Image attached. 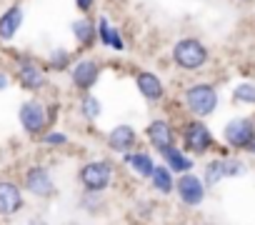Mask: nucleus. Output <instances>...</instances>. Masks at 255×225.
I'll return each mask as SVG.
<instances>
[{
	"mask_svg": "<svg viewBox=\"0 0 255 225\" xmlns=\"http://www.w3.org/2000/svg\"><path fill=\"white\" fill-rule=\"evenodd\" d=\"M78 180H80V185L88 193H103L110 185V180H113V168L105 160H93V163L80 168Z\"/></svg>",
	"mask_w": 255,
	"mask_h": 225,
	"instance_id": "1",
	"label": "nucleus"
},
{
	"mask_svg": "<svg viewBox=\"0 0 255 225\" xmlns=\"http://www.w3.org/2000/svg\"><path fill=\"white\" fill-rule=\"evenodd\" d=\"M98 65L93 63V60H83V63H78L75 68H73V83L80 88V90H88V88H93L95 85V80H98Z\"/></svg>",
	"mask_w": 255,
	"mask_h": 225,
	"instance_id": "14",
	"label": "nucleus"
},
{
	"mask_svg": "<svg viewBox=\"0 0 255 225\" xmlns=\"http://www.w3.org/2000/svg\"><path fill=\"white\" fill-rule=\"evenodd\" d=\"M173 60H175L180 68H185V70H195V68H200V65L208 60V50H205V45H203L200 40L185 38V40L175 43V48H173Z\"/></svg>",
	"mask_w": 255,
	"mask_h": 225,
	"instance_id": "3",
	"label": "nucleus"
},
{
	"mask_svg": "<svg viewBox=\"0 0 255 225\" xmlns=\"http://www.w3.org/2000/svg\"><path fill=\"white\" fill-rule=\"evenodd\" d=\"M150 180H153V188H155L158 193H170V190H173V173H170L165 165H158V168L153 170Z\"/></svg>",
	"mask_w": 255,
	"mask_h": 225,
	"instance_id": "19",
	"label": "nucleus"
},
{
	"mask_svg": "<svg viewBox=\"0 0 255 225\" xmlns=\"http://www.w3.org/2000/svg\"><path fill=\"white\" fill-rule=\"evenodd\" d=\"M175 193H178V198L185 205H193L195 208V205H200L205 200V183L198 175H193V173H183L175 180Z\"/></svg>",
	"mask_w": 255,
	"mask_h": 225,
	"instance_id": "6",
	"label": "nucleus"
},
{
	"mask_svg": "<svg viewBox=\"0 0 255 225\" xmlns=\"http://www.w3.org/2000/svg\"><path fill=\"white\" fill-rule=\"evenodd\" d=\"M250 153H253V155H255V140H253V145H250Z\"/></svg>",
	"mask_w": 255,
	"mask_h": 225,
	"instance_id": "29",
	"label": "nucleus"
},
{
	"mask_svg": "<svg viewBox=\"0 0 255 225\" xmlns=\"http://www.w3.org/2000/svg\"><path fill=\"white\" fill-rule=\"evenodd\" d=\"M20 125L28 133H43V128L48 125V110L40 100H25L20 105Z\"/></svg>",
	"mask_w": 255,
	"mask_h": 225,
	"instance_id": "7",
	"label": "nucleus"
},
{
	"mask_svg": "<svg viewBox=\"0 0 255 225\" xmlns=\"http://www.w3.org/2000/svg\"><path fill=\"white\" fill-rule=\"evenodd\" d=\"M108 143H110V148L125 153V150H130V148L135 145V130H133L130 125H118V128H113Z\"/></svg>",
	"mask_w": 255,
	"mask_h": 225,
	"instance_id": "16",
	"label": "nucleus"
},
{
	"mask_svg": "<svg viewBox=\"0 0 255 225\" xmlns=\"http://www.w3.org/2000/svg\"><path fill=\"white\" fill-rule=\"evenodd\" d=\"M83 112H85L88 118H98L100 115V103L93 95H85L83 98Z\"/></svg>",
	"mask_w": 255,
	"mask_h": 225,
	"instance_id": "22",
	"label": "nucleus"
},
{
	"mask_svg": "<svg viewBox=\"0 0 255 225\" xmlns=\"http://www.w3.org/2000/svg\"><path fill=\"white\" fill-rule=\"evenodd\" d=\"M25 205L23 190L18 183L0 178V218H13L15 213H20Z\"/></svg>",
	"mask_w": 255,
	"mask_h": 225,
	"instance_id": "4",
	"label": "nucleus"
},
{
	"mask_svg": "<svg viewBox=\"0 0 255 225\" xmlns=\"http://www.w3.org/2000/svg\"><path fill=\"white\" fill-rule=\"evenodd\" d=\"M68 63V55H65V50H55V55H53V65L55 68H63Z\"/></svg>",
	"mask_w": 255,
	"mask_h": 225,
	"instance_id": "24",
	"label": "nucleus"
},
{
	"mask_svg": "<svg viewBox=\"0 0 255 225\" xmlns=\"http://www.w3.org/2000/svg\"><path fill=\"white\" fill-rule=\"evenodd\" d=\"M73 35H75V40L78 43H90L93 38H95V28H93V23L90 20H85V18H80V20H75L73 23Z\"/></svg>",
	"mask_w": 255,
	"mask_h": 225,
	"instance_id": "20",
	"label": "nucleus"
},
{
	"mask_svg": "<svg viewBox=\"0 0 255 225\" xmlns=\"http://www.w3.org/2000/svg\"><path fill=\"white\" fill-rule=\"evenodd\" d=\"M43 140H45V143H50V145H63L68 138H65L63 133H50V135H45Z\"/></svg>",
	"mask_w": 255,
	"mask_h": 225,
	"instance_id": "23",
	"label": "nucleus"
},
{
	"mask_svg": "<svg viewBox=\"0 0 255 225\" xmlns=\"http://www.w3.org/2000/svg\"><path fill=\"white\" fill-rule=\"evenodd\" d=\"M18 80H20V85L28 88V90H40V88L45 85V70H43L38 63L25 60V63H20V68H18Z\"/></svg>",
	"mask_w": 255,
	"mask_h": 225,
	"instance_id": "11",
	"label": "nucleus"
},
{
	"mask_svg": "<svg viewBox=\"0 0 255 225\" xmlns=\"http://www.w3.org/2000/svg\"><path fill=\"white\" fill-rule=\"evenodd\" d=\"M163 158H165V163H168V170H170V173H188V170H190V165H193V163H190V160L178 150V148L165 150V153H163Z\"/></svg>",
	"mask_w": 255,
	"mask_h": 225,
	"instance_id": "18",
	"label": "nucleus"
},
{
	"mask_svg": "<svg viewBox=\"0 0 255 225\" xmlns=\"http://www.w3.org/2000/svg\"><path fill=\"white\" fill-rule=\"evenodd\" d=\"M28 225H48V223H45L43 218H30V220H28Z\"/></svg>",
	"mask_w": 255,
	"mask_h": 225,
	"instance_id": "27",
	"label": "nucleus"
},
{
	"mask_svg": "<svg viewBox=\"0 0 255 225\" xmlns=\"http://www.w3.org/2000/svg\"><path fill=\"white\" fill-rule=\"evenodd\" d=\"M185 103H188L193 115L205 118V115H210V112L215 110V105H218V93H215L213 85L200 83V85H193V88L185 90Z\"/></svg>",
	"mask_w": 255,
	"mask_h": 225,
	"instance_id": "2",
	"label": "nucleus"
},
{
	"mask_svg": "<svg viewBox=\"0 0 255 225\" xmlns=\"http://www.w3.org/2000/svg\"><path fill=\"white\" fill-rule=\"evenodd\" d=\"M5 85H8V78H5L3 73H0V88H5Z\"/></svg>",
	"mask_w": 255,
	"mask_h": 225,
	"instance_id": "28",
	"label": "nucleus"
},
{
	"mask_svg": "<svg viewBox=\"0 0 255 225\" xmlns=\"http://www.w3.org/2000/svg\"><path fill=\"white\" fill-rule=\"evenodd\" d=\"M90 3H93V0H78V8H80V10H88Z\"/></svg>",
	"mask_w": 255,
	"mask_h": 225,
	"instance_id": "26",
	"label": "nucleus"
},
{
	"mask_svg": "<svg viewBox=\"0 0 255 225\" xmlns=\"http://www.w3.org/2000/svg\"><path fill=\"white\" fill-rule=\"evenodd\" d=\"M20 23H23V8L20 5L8 8L3 15H0V40H13Z\"/></svg>",
	"mask_w": 255,
	"mask_h": 225,
	"instance_id": "13",
	"label": "nucleus"
},
{
	"mask_svg": "<svg viewBox=\"0 0 255 225\" xmlns=\"http://www.w3.org/2000/svg\"><path fill=\"white\" fill-rule=\"evenodd\" d=\"M110 45H115V48H123V40H120L118 30H110Z\"/></svg>",
	"mask_w": 255,
	"mask_h": 225,
	"instance_id": "25",
	"label": "nucleus"
},
{
	"mask_svg": "<svg viewBox=\"0 0 255 225\" xmlns=\"http://www.w3.org/2000/svg\"><path fill=\"white\" fill-rule=\"evenodd\" d=\"M183 140H185V148H188L190 153H195V155L205 153V150L213 145V135H210L208 128H205L203 123H198V120H193V123L185 125Z\"/></svg>",
	"mask_w": 255,
	"mask_h": 225,
	"instance_id": "9",
	"label": "nucleus"
},
{
	"mask_svg": "<svg viewBox=\"0 0 255 225\" xmlns=\"http://www.w3.org/2000/svg\"><path fill=\"white\" fill-rule=\"evenodd\" d=\"M233 100H238V103H255V85H238L233 90Z\"/></svg>",
	"mask_w": 255,
	"mask_h": 225,
	"instance_id": "21",
	"label": "nucleus"
},
{
	"mask_svg": "<svg viewBox=\"0 0 255 225\" xmlns=\"http://www.w3.org/2000/svg\"><path fill=\"white\" fill-rule=\"evenodd\" d=\"M23 185L30 195L35 198H50L55 195V185H53V178L50 173L43 168V165H33L25 170V178H23Z\"/></svg>",
	"mask_w": 255,
	"mask_h": 225,
	"instance_id": "5",
	"label": "nucleus"
},
{
	"mask_svg": "<svg viewBox=\"0 0 255 225\" xmlns=\"http://www.w3.org/2000/svg\"><path fill=\"white\" fill-rule=\"evenodd\" d=\"M225 140L233 148H250L255 140V125L248 118H235L225 125Z\"/></svg>",
	"mask_w": 255,
	"mask_h": 225,
	"instance_id": "8",
	"label": "nucleus"
},
{
	"mask_svg": "<svg viewBox=\"0 0 255 225\" xmlns=\"http://www.w3.org/2000/svg\"><path fill=\"white\" fill-rule=\"evenodd\" d=\"M125 160L130 163V168H133L140 178H150L153 170H155V165H153V160H150L148 153H128Z\"/></svg>",
	"mask_w": 255,
	"mask_h": 225,
	"instance_id": "17",
	"label": "nucleus"
},
{
	"mask_svg": "<svg viewBox=\"0 0 255 225\" xmlns=\"http://www.w3.org/2000/svg\"><path fill=\"white\" fill-rule=\"evenodd\" d=\"M148 138H150V143L155 145V150H160V153H165V150L173 148V128H170L165 120L150 123V125H148Z\"/></svg>",
	"mask_w": 255,
	"mask_h": 225,
	"instance_id": "12",
	"label": "nucleus"
},
{
	"mask_svg": "<svg viewBox=\"0 0 255 225\" xmlns=\"http://www.w3.org/2000/svg\"><path fill=\"white\" fill-rule=\"evenodd\" d=\"M135 83H138V90H140L148 100H160V98H163V83L155 78V73L140 70V73L135 75Z\"/></svg>",
	"mask_w": 255,
	"mask_h": 225,
	"instance_id": "15",
	"label": "nucleus"
},
{
	"mask_svg": "<svg viewBox=\"0 0 255 225\" xmlns=\"http://www.w3.org/2000/svg\"><path fill=\"white\" fill-rule=\"evenodd\" d=\"M240 173H243V163H238V160H215L205 168V183L215 185L223 178H235Z\"/></svg>",
	"mask_w": 255,
	"mask_h": 225,
	"instance_id": "10",
	"label": "nucleus"
}]
</instances>
